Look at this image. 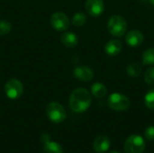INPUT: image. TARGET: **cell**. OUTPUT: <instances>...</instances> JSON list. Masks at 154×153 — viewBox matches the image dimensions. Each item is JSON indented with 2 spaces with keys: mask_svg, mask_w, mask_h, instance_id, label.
<instances>
[{
  "mask_svg": "<svg viewBox=\"0 0 154 153\" xmlns=\"http://www.w3.org/2000/svg\"><path fill=\"white\" fill-rule=\"evenodd\" d=\"M69 104L70 109L75 113H83L91 105V96L85 88H76L69 96Z\"/></svg>",
  "mask_w": 154,
  "mask_h": 153,
  "instance_id": "obj_1",
  "label": "cell"
},
{
  "mask_svg": "<svg viewBox=\"0 0 154 153\" xmlns=\"http://www.w3.org/2000/svg\"><path fill=\"white\" fill-rule=\"evenodd\" d=\"M107 29L113 36L122 37L125 34L127 30L126 20L122 15L114 14L107 22Z\"/></svg>",
  "mask_w": 154,
  "mask_h": 153,
  "instance_id": "obj_2",
  "label": "cell"
},
{
  "mask_svg": "<svg viewBox=\"0 0 154 153\" xmlns=\"http://www.w3.org/2000/svg\"><path fill=\"white\" fill-rule=\"evenodd\" d=\"M146 147L144 139L138 134L130 135L125 142L124 150L125 153H143Z\"/></svg>",
  "mask_w": 154,
  "mask_h": 153,
  "instance_id": "obj_3",
  "label": "cell"
},
{
  "mask_svg": "<svg viewBox=\"0 0 154 153\" xmlns=\"http://www.w3.org/2000/svg\"><path fill=\"white\" fill-rule=\"evenodd\" d=\"M46 113L48 118L55 124L62 123L63 121H65L67 117V114L64 107L57 102L50 103L46 108Z\"/></svg>",
  "mask_w": 154,
  "mask_h": 153,
  "instance_id": "obj_4",
  "label": "cell"
},
{
  "mask_svg": "<svg viewBox=\"0 0 154 153\" xmlns=\"http://www.w3.org/2000/svg\"><path fill=\"white\" fill-rule=\"evenodd\" d=\"M108 106L115 111H126L130 107L129 98L121 93H113L109 96L107 100Z\"/></svg>",
  "mask_w": 154,
  "mask_h": 153,
  "instance_id": "obj_5",
  "label": "cell"
},
{
  "mask_svg": "<svg viewBox=\"0 0 154 153\" xmlns=\"http://www.w3.org/2000/svg\"><path fill=\"white\" fill-rule=\"evenodd\" d=\"M23 92V86L22 82L16 78L8 80L5 85V93L10 99L19 98Z\"/></svg>",
  "mask_w": 154,
  "mask_h": 153,
  "instance_id": "obj_6",
  "label": "cell"
},
{
  "mask_svg": "<svg viewBox=\"0 0 154 153\" xmlns=\"http://www.w3.org/2000/svg\"><path fill=\"white\" fill-rule=\"evenodd\" d=\"M50 22H51V26L56 31H59V32L65 31L69 26V19L62 12H56L52 14Z\"/></svg>",
  "mask_w": 154,
  "mask_h": 153,
  "instance_id": "obj_7",
  "label": "cell"
},
{
  "mask_svg": "<svg viewBox=\"0 0 154 153\" xmlns=\"http://www.w3.org/2000/svg\"><path fill=\"white\" fill-rule=\"evenodd\" d=\"M85 8L87 13L93 16H100L105 10V4L103 0H87L85 4Z\"/></svg>",
  "mask_w": 154,
  "mask_h": 153,
  "instance_id": "obj_8",
  "label": "cell"
},
{
  "mask_svg": "<svg viewBox=\"0 0 154 153\" xmlns=\"http://www.w3.org/2000/svg\"><path fill=\"white\" fill-rule=\"evenodd\" d=\"M144 40L143 34L139 30H131L127 32L125 36V42L130 47H138L140 46Z\"/></svg>",
  "mask_w": 154,
  "mask_h": 153,
  "instance_id": "obj_9",
  "label": "cell"
},
{
  "mask_svg": "<svg viewBox=\"0 0 154 153\" xmlns=\"http://www.w3.org/2000/svg\"><path fill=\"white\" fill-rule=\"evenodd\" d=\"M74 76L81 81L88 82L93 79L94 72L89 67L81 65V66H78L74 69Z\"/></svg>",
  "mask_w": 154,
  "mask_h": 153,
  "instance_id": "obj_10",
  "label": "cell"
},
{
  "mask_svg": "<svg viewBox=\"0 0 154 153\" xmlns=\"http://www.w3.org/2000/svg\"><path fill=\"white\" fill-rule=\"evenodd\" d=\"M111 146L110 139L106 135H99L97 136L93 143V149L96 152L104 153L107 151Z\"/></svg>",
  "mask_w": 154,
  "mask_h": 153,
  "instance_id": "obj_11",
  "label": "cell"
},
{
  "mask_svg": "<svg viewBox=\"0 0 154 153\" xmlns=\"http://www.w3.org/2000/svg\"><path fill=\"white\" fill-rule=\"evenodd\" d=\"M123 49V44L119 40H111L105 46V51L109 56L118 55Z\"/></svg>",
  "mask_w": 154,
  "mask_h": 153,
  "instance_id": "obj_12",
  "label": "cell"
},
{
  "mask_svg": "<svg viewBox=\"0 0 154 153\" xmlns=\"http://www.w3.org/2000/svg\"><path fill=\"white\" fill-rule=\"evenodd\" d=\"M61 42L66 47L74 48L75 46H77V44L79 42V39L75 33L68 32H65L61 35Z\"/></svg>",
  "mask_w": 154,
  "mask_h": 153,
  "instance_id": "obj_13",
  "label": "cell"
},
{
  "mask_svg": "<svg viewBox=\"0 0 154 153\" xmlns=\"http://www.w3.org/2000/svg\"><path fill=\"white\" fill-rule=\"evenodd\" d=\"M91 93L97 98H103L107 94V88L104 84L97 82L92 85Z\"/></svg>",
  "mask_w": 154,
  "mask_h": 153,
  "instance_id": "obj_14",
  "label": "cell"
},
{
  "mask_svg": "<svg viewBox=\"0 0 154 153\" xmlns=\"http://www.w3.org/2000/svg\"><path fill=\"white\" fill-rule=\"evenodd\" d=\"M42 151L43 153H63V149L59 143L49 141L43 143Z\"/></svg>",
  "mask_w": 154,
  "mask_h": 153,
  "instance_id": "obj_15",
  "label": "cell"
},
{
  "mask_svg": "<svg viewBox=\"0 0 154 153\" xmlns=\"http://www.w3.org/2000/svg\"><path fill=\"white\" fill-rule=\"evenodd\" d=\"M142 67L140 64L136 63V62H133L131 64H129L126 68V73L130 76V77H139L142 74Z\"/></svg>",
  "mask_w": 154,
  "mask_h": 153,
  "instance_id": "obj_16",
  "label": "cell"
},
{
  "mask_svg": "<svg viewBox=\"0 0 154 153\" xmlns=\"http://www.w3.org/2000/svg\"><path fill=\"white\" fill-rule=\"evenodd\" d=\"M143 63L145 66L154 65V48H150L143 53Z\"/></svg>",
  "mask_w": 154,
  "mask_h": 153,
  "instance_id": "obj_17",
  "label": "cell"
},
{
  "mask_svg": "<svg viewBox=\"0 0 154 153\" xmlns=\"http://www.w3.org/2000/svg\"><path fill=\"white\" fill-rule=\"evenodd\" d=\"M87 23V16L83 13H76L72 18V23L75 26H82Z\"/></svg>",
  "mask_w": 154,
  "mask_h": 153,
  "instance_id": "obj_18",
  "label": "cell"
},
{
  "mask_svg": "<svg viewBox=\"0 0 154 153\" xmlns=\"http://www.w3.org/2000/svg\"><path fill=\"white\" fill-rule=\"evenodd\" d=\"M144 104L146 107L154 110V88L150 89L144 96Z\"/></svg>",
  "mask_w": 154,
  "mask_h": 153,
  "instance_id": "obj_19",
  "label": "cell"
},
{
  "mask_svg": "<svg viewBox=\"0 0 154 153\" xmlns=\"http://www.w3.org/2000/svg\"><path fill=\"white\" fill-rule=\"evenodd\" d=\"M11 29H12V25L8 21H5V20L0 21V35L1 36H5L11 32Z\"/></svg>",
  "mask_w": 154,
  "mask_h": 153,
  "instance_id": "obj_20",
  "label": "cell"
},
{
  "mask_svg": "<svg viewBox=\"0 0 154 153\" xmlns=\"http://www.w3.org/2000/svg\"><path fill=\"white\" fill-rule=\"evenodd\" d=\"M144 80L146 84L154 86V67L149 68L144 73Z\"/></svg>",
  "mask_w": 154,
  "mask_h": 153,
  "instance_id": "obj_21",
  "label": "cell"
},
{
  "mask_svg": "<svg viewBox=\"0 0 154 153\" xmlns=\"http://www.w3.org/2000/svg\"><path fill=\"white\" fill-rule=\"evenodd\" d=\"M144 137L147 141H154V126H149L144 132Z\"/></svg>",
  "mask_w": 154,
  "mask_h": 153,
  "instance_id": "obj_22",
  "label": "cell"
},
{
  "mask_svg": "<svg viewBox=\"0 0 154 153\" xmlns=\"http://www.w3.org/2000/svg\"><path fill=\"white\" fill-rule=\"evenodd\" d=\"M49 141H51L50 135H49L48 133H42V136H41V142H42V143H44V142H49Z\"/></svg>",
  "mask_w": 154,
  "mask_h": 153,
  "instance_id": "obj_23",
  "label": "cell"
},
{
  "mask_svg": "<svg viewBox=\"0 0 154 153\" xmlns=\"http://www.w3.org/2000/svg\"><path fill=\"white\" fill-rule=\"evenodd\" d=\"M149 1H150V3H151L152 5H154V0H149Z\"/></svg>",
  "mask_w": 154,
  "mask_h": 153,
  "instance_id": "obj_24",
  "label": "cell"
},
{
  "mask_svg": "<svg viewBox=\"0 0 154 153\" xmlns=\"http://www.w3.org/2000/svg\"><path fill=\"white\" fill-rule=\"evenodd\" d=\"M110 153H121V152H119V151H112V152H110Z\"/></svg>",
  "mask_w": 154,
  "mask_h": 153,
  "instance_id": "obj_25",
  "label": "cell"
}]
</instances>
